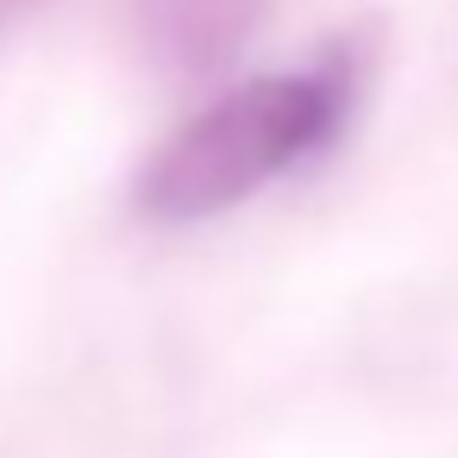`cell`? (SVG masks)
<instances>
[{"label": "cell", "mask_w": 458, "mask_h": 458, "mask_svg": "<svg viewBox=\"0 0 458 458\" xmlns=\"http://www.w3.org/2000/svg\"><path fill=\"white\" fill-rule=\"evenodd\" d=\"M352 95H358V57L345 45L295 76H258L220 95L182 132H170L157 157L139 170V214L182 226L239 208L283 170L320 157L345 132Z\"/></svg>", "instance_id": "cell-1"}, {"label": "cell", "mask_w": 458, "mask_h": 458, "mask_svg": "<svg viewBox=\"0 0 458 458\" xmlns=\"http://www.w3.org/2000/svg\"><path fill=\"white\" fill-rule=\"evenodd\" d=\"M120 7L145 64L176 82L233 70L270 20V0H120Z\"/></svg>", "instance_id": "cell-2"}, {"label": "cell", "mask_w": 458, "mask_h": 458, "mask_svg": "<svg viewBox=\"0 0 458 458\" xmlns=\"http://www.w3.org/2000/svg\"><path fill=\"white\" fill-rule=\"evenodd\" d=\"M32 7H45V0H0V32H7L20 13H32Z\"/></svg>", "instance_id": "cell-3"}]
</instances>
